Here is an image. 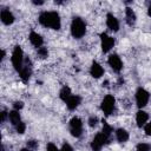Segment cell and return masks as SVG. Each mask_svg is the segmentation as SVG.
<instances>
[{"mask_svg": "<svg viewBox=\"0 0 151 151\" xmlns=\"http://www.w3.org/2000/svg\"><path fill=\"white\" fill-rule=\"evenodd\" d=\"M29 41H31L32 45L35 46V47H41V45H42V42H44L41 35L38 34V33H35V32H31V34H29Z\"/></svg>", "mask_w": 151, "mask_h": 151, "instance_id": "14", "label": "cell"}, {"mask_svg": "<svg viewBox=\"0 0 151 151\" xmlns=\"http://www.w3.org/2000/svg\"><path fill=\"white\" fill-rule=\"evenodd\" d=\"M38 55H39L41 59L47 58V55H48L47 48H46V47H39V48H38Z\"/></svg>", "mask_w": 151, "mask_h": 151, "instance_id": "22", "label": "cell"}, {"mask_svg": "<svg viewBox=\"0 0 151 151\" xmlns=\"http://www.w3.org/2000/svg\"><path fill=\"white\" fill-rule=\"evenodd\" d=\"M125 13H126V22H127V25L132 26L136 22V14H134V12L132 11V8L126 7Z\"/></svg>", "mask_w": 151, "mask_h": 151, "instance_id": "17", "label": "cell"}, {"mask_svg": "<svg viewBox=\"0 0 151 151\" xmlns=\"http://www.w3.org/2000/svg\"><path fill=\"white\" fill-rule=\"evenodd\" d=\"M1 53H2V57H1V59H4V58H5V55H6V53H5V51H4V50H2V52H1Z\"/></svg>", "mask_w": 151, "mask_h": 151, "instance_id": "34", "label": "cell"}, {"mask_svg": "<svg viewBox=\"0 0 151 151\" xmlns=\"http://www.w3.org/2000/svg\"><path fill=\"white\" fill-rule=\"evenodd\" d=\"M147 119H149V114H147L146 112H144V111H138V112H137L136 122H137V125H138L139 127H142V126L146 123Z\"/></svg>", "mask_w": 151, "mask_h": 151, "instance_id": "15", "label": "cell"}, {"mask_svg": "<svg viewBox=\"0 0 151 151\" xmlns=\"http://www.w3.org/2000/svg\"><path fill=\"white\" fill-rule=\"evenodd\" d=\"M144 130H145V133H146L147 136H151V123L146 124L145 127H144Z\"/></svg>", "mask_w": 151, "mask_h": 151, "instance_id": "30", "label": "cell"}, {"mask_svg": "<svg viewBox=\"0 0 151 151\" xmlns=\"http://www.w3.org/2000/svg\"><path fill=\"white\" fill-rule=\"evenodd\" d=\"M116 137H117L118 142L124 143V142H126V140L129 139V133H127L126 130H124V129H118V130L116 131Z\"/></svg>", "mask_w": 151, "mask_h": 151, "instance_id": "18", "label": "cell"}, {"mask_svg": "<svg viewBox=\"0 0 151 151\" xmlns=\"http://www.w3.org/2000/svg\"><path fill=\"white\" fill-rule=\"evenodd\" d=\"M22 63H24V54H22V50L20 46H15L13 54H12V64L14 66V68L20 72V70L22 68Z\"/></svg>", "mask_w": 151, "mask_h": 151, "instance_id": "3", "label": "cell"}, {"mask_svg": "<svg viewBox=\"0 0 151 151\" xmlns=\"http://www.w3.org/2000/svg\"><path fill=\"white\" fill-rule=\"evenodd\" d=\"M31 74H32V66H31V61H29L28 59H26L25 65L22 66V68H21V70H20V72H19V76H20L21 80L26 83V81L29 79Z\"/></svg>", "mask_w": 151, "mask_h": 151, "instance_id": "9", "label": "cell"}, {"mask_svg": "<svg viewBox=\"0 0 151 151\" xmlns=\"http://www.w3.org/2000/svg\"><path fill=\"white\" fill-rule=\"evenodd\" d=\"M70 131L73 137H80L83 132V123L78 117H73L70 120Z\"/></svg>", "mask_w": 151, "mask_h": 151, "instance_id": "4", "label": "cell"}, {"mask_svg": "<svg viewBox=\"0 0 151 151\" xmlns=\"http://www.w3.org/2000/svg\"><path fill=\"white\" fill-rule=\"evenodd\" d=\"M39 22L45 27H51L53 29H60L61 22L60 17L57 12H44L39 15Z\"/></svg>", "mask_w": 151, "mask_h": 151, "instance_id": "1", "label": "cell"}, {"mask_svg": "<svg viewBox=\"0 0 151 151\" xmlns=\"http://www.w3.org/2000/svg\"><path fill=\"white\" fill-rule=\"evenodd\" d=\"M0 17H1V21H2L5 25H11V24H13V21H14V15H13L8 9H2Z\"/></svg>", "mask_w": 151, "mask_h": 151, "instance_id": "12", "label": "cell"}, {"mask_svg": "<svg viewBox=\"0 0 151 151\" xmlns=\"http://www.w3.org/2000/svg\"><path fill=\"white\" fill-rule=\"evenodd\" d=\"M33 4H34V5H42L44 1H33Z\"/></svg>", "mask_w": 151, "mask_h": 151, "instance_id": "32", "label": "cell"}, {"mask_svg": "<svg viewBox=\"0 0 151 151\" xmlns=\"http://www.w3.org/2000/svg\"><path fill=\"white\" fill-rule=\"evenodd\" d=\"M101 132H103L107 138L110 137V134H111V132H112V127H111L104 119H103V131H101Z\"/></svg>", "mask_w": 151, "mask_h": 151, "instance_id": "21", "label": "cell"}, {"mask_svg": "<svg viewBox=\"0 0 151 151\" xmlns=\"http://www.w3.org/2000/svg\"><path fill=\"white\" fill-rule=\"evenodd\" d=\"M149 98H150V94L146 90L139 87L136 92V101H137V105L138 107H144L147 101H149Z\"/></svg>", "mask_w": 151, "mask_h": 151, "instance_id": "6", "label": "cell"}, {"mask_svg": "<svg viewBox=\"0 0 151 151\" xmlns=\"http://www.w3.org/2000/svg\"><path fill=\"white\" fill-rule=\"evenodd\" d=\"M71 96H72V94H71V90H70V87L64 86V87L61 88V91H60V98H61L64 101H67V100L70 99Z\"/></svg>", "mask_w": 151, "mask_h": 151, "instance_id": "20", "label": "cell"}, {"mask_svg": "<svg viewBox=\"0 0 151 151\" xmlns=\"http://www.w3.org/2000/svg\"><path fill=\"white\" fill-rule=\"evenodd\" d=\"M107 140V137L103 133V132H99L96 134V137L93 138L92 143H91V149L93 151H100V149L103 147V145L106 143Z\"/></svg>", "mask_w": 151, "mask_h": 151, "instance_id": "7", "label": "cell"}, {"mask_svg": "<svg viewBox=\"0 0 151 151\" xmlns=\"http://www.w3.org/2000/svg\"><path fill=\"white\" fill-rule=\"evenodd\" d=\"M13 107H14V110H20V109H22L24 107V103L22 101H15L14 104H13Z\"/></svg>", "mask_w": 151, "mask_h": 151, "instance_id": "27", "label": "cell"}, {"mask_svg": "<svg viewBox=\"0 0 151 151\" xmlns=\"http://www.w3.org/2000/svg\"><path fill=\"white\" fill-rule=\"evenodd\" d=\"M15 129H17V132H18V133L22 134V133L25 132V130H26V125H25V123L20 122V123H19V124L15 126Z\"/></svg>", "mask_w": 151, "mask_h": 151, "instance_id": "24", "label": "cell"}, {"mask_svg": "<svg viewBox=\"0 0 151 151\" xmlns=\"http://www.w3.org/2000/svg\"><path fill=\"white\" fill-rule=\"evenodd\" d=\"M107 61H109V65L112 67L113 71H116V72H120V70H122V67H123V64H122L120 58H119L117 54H112V55H110Z\"/></svg>", "mask_w": 151, "mask_h": 151, "instance_id": "10", "label": "cell"}, {"mask_svg": "<svg viewBox=\"0 0 151 151\" xmlns=\"http://www.w3.org/2000/svg\"><path fill=\"white\" fill-rule=\"evenodd\" d=\"M97 123H98L97 117H90V119H88V125L90 126H94V125H97Z\"/></svg>", "mask_w": 151, "mask_h": 151, "instance_id": "26", "label": "cell"}, {"mask_svg": "<svg viewBox=\"0 0 151 151\" xmlns=\"http://www.w3.org/2000/svg\"><path fill=\"white\" fill-rule=\"evenodd\" d=\"M80 100H81L80 97H78V96H71L70 99L66 101V105H67L68 110H74L80 104Z\"/></svg>", "mask_w": 151, "mask_h": 151, "instance_id": "16", "label": "cell"}, {"mask_svg": "<svg viewBox=\"0 0 151 151\" xmlns=\"http://www.w3.org/2000/svg\"><path fill=\"white\" fill-rule=\"evenodd\" d=\"M60 151H73V149L71 147V145H70V144H64V145L61 146Z\"/></svg>", "mask_w": 151, "mask_h": 151, "instance_id": "29", "label": "cell"}, {"mask_svg": "<svg viewBox=\"0 0 151 151\" xmlns=\"http://www.w3.org/2000/svg\"><path fill=\"white\" fill-rule=\"evenodd\" d=\"M8 118H9V122L13 124V125H18L21 120H20V114H19V112L17 111V110H14V111H11L9 113H8Z\"/></svg>", "mask_w": 151, "mask_h": 151, "instance_id": "19", "label": "cell"}, {"mask_svg": "<svg viewBox=\"0 0 151 151\" xmlns=\"http://www.w3.org/2000/svg\"><path fill=\"white\" fill-rule=\"evenodd\" d=\"M20 151H31V150H28V149H21Z\"/></svg>", "mask_w": 151, "mask_h": 151, "instance_id": "35", "label": "cell"}, {"mask_svg": "<svg viewBox=\"0 0 151 151\" xmlns=\"http://www.w3.org/2000/svg\"><path fill=\"white\" fill-rule=\"evenodd\" d=\"M151 150V146L146 143H140L137 145V151H150Z\"/></svg>", "mask_w": 151, "mask_h": 151, "instance_id": "23", "label": "cell"}, {"mask_svg": "<svg viewBox=\"0 0 151 151\" xmlns=\"http://www.w3.org/2000/svg\"><path fill=\"white\" fill-rule=\"evenodd\" d=\"M147 14L151 17V4H150V6H149V11H147Z\"/></svg>", "mask_w": 151, "mask_h": 151, "instance_id": "33", "label": "cell"}, {"mask_svg": "<svg viewBox=\"0 0 151 151\" xmlns=\"http://www.w3.org/2000/svg\"><path fill=\"white\" fill-rule=\"evenodd\" d=\"M106 24H107V27L114 32H117L119 29V22L118 20L116 19V17H113V14L109 13L107 14V19H106Z\"/></svg>", "mask_w": 151, "mask_h": 151, "instance_id": "11", "label": "cell"}, {"mask_svg": "<svg viewBox=\"0 0 151 151\" xmlns=\"http://www.w3.org/2000/svg\"><path fill=\"white\" fill-rule=\"evenodd\" d=\"M100 39H101V50H103V52L104 53L109 52L114 45V39L111 38L110 35H107L106 33H101Z\"/></svg>", "mask_w": 151, "mask_h": 151, "instance_id": "8", "label": "cell"}, {"mask_svg": "<svg viewBox=\"0 0 151 151\" xmlns=\"http://www.w3.org/2000/svg\"><path fill=\"white\" fill-rule=\"evenodd\" d=\"M114 103H116L114 97L111 96V94H107V96L103 99V101H101V111H103L106 116L111 114L112 111H113V109H114Z\"/></svg>", "mask_w": 151, "mask_h": 151, "instance_id": "5", "label": "cell"}, {"mask_svg": "<svg viewBox=\"0 0 151 151\" xmlns=\"http://www.w3.org/2000/svg\"><path fill=\"white\" fill-rule=\"evenodd\" d=\"M85 32H86V25L83 21V19H80L78 17L73 18L72 24H71V33H72V35L76 39H80L85 34Z\"/></svg>", "mask_w": 151, "mask_h": 151, "instance_id": "2", "label": "cell"}, {"mask_svg": "<svg viewBox=\"0 0 151 151\" xmlns=\"http://www.w3.org/2000/svg\"><path fill=\"white\" fill-rule=\"evenodd\" d=\"M38 147V142L37 140H28L27 142V149L28 150H35Z\"/></svg>", "mask_w": 151, "mask_h": 151, "instance_id": "25", "label": "cell"}, {"mask_svg": "<svg viewBox=\"0 0 151 151\" xmlns=\"http://www.w3.org/2000/svg\"><path fill=\"white\" fill-rule=\"evenodd\" d=\"M6 118H7V112L6 111H2L1 112V123H4L6 120Z\"/></svg>", "mask_w": 151, "mask_h": 151, "instance_id": "31", "label": "cell"}, {"mask_svg": "<svg viewBox=\"0 0 151 151\" xmlns=\"http://www.w3.org/2000/svg\"><path fill=\"white\" fill-rule=\"evenodd\" d=\"M46 151H58V149H57V146L54 144L48 143L47 144V147H46Z\"/></svg>", "mask_w": 151, "mask_h": 151, "instance_id": "28", "label": "cell"}, {"mask_svg": "<svg viewBox=\"0 0 151 151\" xmlns=\"http://www.w3.org/2000/svg\"><path fill=\"white\" fill-rule=\"evenodd\" d=\"M90 73H91L92 77H94V78H99V77L103 76L104 70H103V67H101L98 63H93L92 66H91V68H90Z\"/></svg>", "mask_w": 151, "mask_h": 151, "instance_id": "13", "label": "cell"}]
</instances>
